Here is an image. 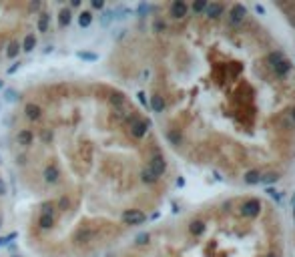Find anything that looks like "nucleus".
Wrapping results in <instances>:
<instances>
[{"instance_id":"obj_1","label":"nucleus","mask_w":295,"mask_h":257,"mask_svg":"<svg viewBox=\"0 0 295 257\" xmlns=\"http://www.w3.org/2000/svg\"><path fill=\"white\" fill-rule=\"evenodd\" d=\"M2 163L20 249L33 257H105L153 217L169 171L153 121L133 96L88 73L20 86Z\"/></svg>"},{"instance_id":"obj_2","label":"nucleus","mask_w":295,"mask_h":257,"mask_svg":"<svg viewBox=\"0 0 295 257\" xmlns=\"http://www.w3.org/2000/svg\"><path fill=\"white\" fill-rule=\"evenodd\" d=\"M56 4L0 0V73L16 67L61 28Z\"/></svg>"},{"instance_id":"obj_3","label":"nucleus","mask_w":295,"mask_h":257,"mask_svg":"<svg viewBox=\"0 0 295 257\" xmlns=\"http://www.w3.org/2000/svg\"><path fill=\"white\" fill-rule=\"evenodd\" d=\"M12 191H10V183H8V175L2 163V157H0V239H2L4 231L12 225Z\"/></svg>"},{"instance_id":"obj_4","label":"nucleus","mask_w":295,"mask_h":257,"mask_svg":"<svg viewBox=\"0 0 295 257\" xmlns=\"http://www.w3.org/2000/svg\"><path fill=\"white\" fill-rule=\"evenodd\" d=\"M167 14L173 18V20H183L189 16V4L183 2V0H175V2H171Z\"/></svg>"},{"instance_id":"obj_5","label":"nucleus","mask_w":295,"mask_h":257,"mask_svg":"<svg viewBox=\"0 0 295 257\" xmlns=\"http://www.w3.org/2000/svg\"><path fill=\"white\" fill-rule=\"evenodd\" d=\"M261 211V201L259 199H249L241 205V215L243 217H255Z\"/></svg>"},{"instance_id":"obj_6","label":"nucleus","mask_w":295,"mask_h":257,"mask_svg":"<svg viewBox=\"0 0 295 257\" xmlns=\"http://www.w3.org/2000/svg\"><path fill=\"white\" fill-rule=\"evenodd\" d=\"M245 16H247V8L243 4H235L231 8V12H229V18H231L233 24H241L245 20Z\"/></svg>"},{"instance_id":"obj_7","label":"nucleus","mask_w":295,"mask_h":257,"mask_svg":"<svg viewBox=\"0 0 295 257\" xmlns=\"http://www.w3.org/2000/svg\"><path fill=\"white\" fill-rule=\"evenodd\" d=\"M187 231H189L191 237H201V235L205 233V223H203V219H193V221L187 225Z\"/></svg>"},{"instance_id":"obj_8","label":"nucleus","mask_w":295,"mask_h":257,"mask_svg":"<svg viewBox=\"0 0 295 257\" xmlns=\"http://www.w3.org/2000/svg\"><path fill=\"white\" fill-rule=\"evenodd\" d=\"M271 71H273V75H275L277 79H283V77H287V75L291 73V62H289L287 58H283L281 62H277V64H275V67H273Z\"/></svg>"},{"instance_id":"obj_9","label":"nucleus","mask_w":295,"mask_h":257,"mask_svg":"<svg viewBox=\"0 0 295 257\" xmlns=\"http://www.w3.org/2000/svg\"><path fill=\"white\" fill-rule=\"evenodd\" d=\"M221 12H223V4L213 2V4H209V6H207V10H205V16L215 20V18H219V16H221Z\"/></svg>"},{"instance_id":"obj_10","label":"nucleus","mask_w":295,"mask_h":257,"mask_svg":"<svg viewBox=\"0 0 295 257\" xmlns=\"http://www.w3.org/2000/svg\"><path fill=\"white\" fill-rule=\"evenodd\" d=\"M207 6H209V2H205V0H197V2H193V4L189 6V12H193V14L201 16V14H205Z\"/></svg>"},{"instance_id":"obj_11","label":"nucleus","mask_w":295,"mask_h":257,"mask_svg":"<svg viewBox=\"0 0 295 257\" xmlns=\"http://www.w3.org/2000/svg\"><path fill=\"white\" fill-rule=\"evenodd\" d=\"M0 257H33V255H28L18 247V249H0Z\"/></svg>"},{"instance_id":"obj_12","label":"nucleus","mask_w":295,"mask_h":257,"mask_svg":"<svg viewBox=\"0 0 295 257\" xmlns=\"http://www.w3.org/2000/svg\"><path fill=\"white\" fill-rule=\"evenodd\" d=\"M285 56H283V52L281 50H273V52H269L267 54V64H269V69H273L277 62H281Z\"/></svg>"},{"instance_id":"obj_13","label":"nucleus","mask_w":295,"mask_h":257,"mask_svg":"<svg viewBox=\"0 0 295 257\" xmlns=\"http://www.w3.org/2000/svg\"><path fill=\"white\" fill-rule=\"evenodd\" d=\"M245 183H247V185H257V183H261V173H259L257 169L247 171V175H245Z\"/></svg>"},{"instance_id":"obj_14","label":"nucleus","mask_w":295,"mask_h":257,"mask_svg":"<svg viewBox=\"0 0 295 257\" xmlns=\"http://www.w3.org/2000/svg\"><path fill=\"white\" fill-rule=\"evenodd\" d=\"M275 181H279L277 173H265V175H261V183H275Z\"/></svg>"},{"instance_id":"obj_15","label":"nucleus","mask_w":295,"mask_h":257,"mask_svg":"<svg viewBox=\"0 0 295 257\" xmlns=\"http://www.w3.org/2000/svg\"><path fill=\"white\" fill-rule=\"evenodd\" d=\"M267 193H269V195H271V197H273L275 201H281V195H279V191H275V189H269Z\"/></svg>"},{"instance_id":"obj_16","label":"nucleus","mask_w":295,"mask_h":257,"mask_svg":"<svg viewBox=\"0 0 295 257\" xmlns=\"http://www.w3.org/2000/svg\"><path fill=\"white\" fill-rule=\"evenodd\" d=\"M267 257H277V255H275V253H269V255H267Z\"/></svg>"},{"instance_id":"obj_17","label":"nucleus","mask_w":295,"mask_h":257,"mask_svg":"<svg viewBox=\"0 0 295 257\" xmlns=\"http://www.w3.org/2000/svg\"><path fill=\"white\" fill-rule=\"evenodd\" d=\"M293 123H295V109H293Z\"/></svg>"}]
</instances>
